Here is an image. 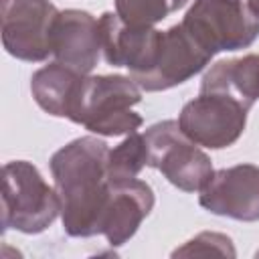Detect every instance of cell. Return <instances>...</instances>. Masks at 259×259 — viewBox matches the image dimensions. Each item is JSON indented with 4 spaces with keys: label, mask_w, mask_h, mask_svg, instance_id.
I'll use <instances>...</instances> for the list:
<instances>
[{
    "label": "cell",
    "mask_w": 259,
    "mask_h": 259,
    "mask_svg": "<svg viewBox=\"0 0 259 259\" xmlns=\"http://www.w3.org/2000/svg\"><path fill=\"white\" fill-rule=\"evenodd\" d=\"M192 255H229V257H235L237 251L233 247L231 237H227L223 233L204 231V233H198L194 239L186 241L176 251H172V257H192Z\"/></svg>",
    "instance_id": "cell-17"
},
{
    "label": "cell",
    "mask_w": 259,
    "mask_h": 259,
    "mask_svg": "<svg viewBox=\"0 0 259 259\" xmlns=\"http://www.w3.org/2000/svg\"><path fill=\"white\" fill-rule=\"evenodd\" d=\"M109 148L95 136H83L51 156L49 168L61 198L63 229L69 237L101 235V219L109 198Z\"/></svg>",
    "instance_id": "cell-1"
},
{
    "label": "cell",
    "mask_w": 259,
    "mask_h": 259,
    "mask_svg": "<svg viewBox=\"0 0 259 259\" xmlns=\"http://www.w3.org/2000/svg\"><path fill=\"white\" fill-rule=\"evenodd\" d=\"M61 214L57 188L45 182L38 168L26 160H14L2 168V229L24 235L47 231Z\"/></svg>",
    "instance_id": "cell-3"
},
{
    "label": "cell",
    "mask_w": 259,
    "mask_h": 259,
    "mask_svg": "<svg viewBox=\"0 0 259 259\" xmlns=\"http://www.w3.org/2000/svg\"><path fill=\"white\" fill-rule=\"evenodd\" d=\"M198 202L217 217L243 223L259 221V166L237 164L217 170L200 190Z\"/></svg>",
    "instance_id": "cell-9"
},
{
    "label": "cell",
    "mask_w": 259,
    "mask_h": 259,
    "mask_svg": "<svg viewBox=\"0 0 259 259\" xmlns=\"http://www.w3.org/2000/svg\"><path fill=\"white\" fill-rule=\"evenodd\" d=\"M182 24L212 57L247 49L259 36V18L247 0H194Z\"/></svg>",
    "instance_id": "cell-5"
},
{
    "label": "cell",
    "mask_w": 259,
    "mask_h": 259,
    "mask_svg": "<svg viewBox=\"0 0 259 259\" xmlns=\"http://www.w3.org/2000/svg\"><path fill=\"white\" fill-rule=\"evenodd\" d=\"M51 51L57 63L89 75L97 67L101 53L97 18L87 10H61L51 30Z\"/></svg>",
    "instance_id": "cell-11"
},
{
    "label": "cell",
    "mask_w": 259,
    "mask_h": 259,
    "mask_svg": "<svg viewBox=\"0 0 259 259\" xmlns=\"http://www.w3.org/2000/svg\"><path fill=\"white\" fill-rule=\"evenodd\" d=\"M142 101L140 87L123 75H83L75 87L67 119L95 136H130L142 123L132 107Z\"/></svg>",
    "instance_id": "cell-2"
},
{
    "label": "cell",
    "mask_w": 259,
    "mask_h": 259,
    "mask_svg": "<svg viewBox=\"0 0 259 259\" xmlns=\"http://www.w3.org/2000/svg\"><path fill=\"white\" fill-rule=\"evenodd\" d=\"M59 10L49 0H0L2 45L18 61L40 63L53 55L51 30Z\"/></svg>",
    "instance_id": "cell-6"
},
{
    "label": "cell",
    "mask_w": 259,
    "mask_h": 259,
    "mask_svg": "<svg viewBox=\"0 0 259 259\" xmlns=\"http://www.w3.org/2000/svg\"><path fill=\"white\" fill-rule=\"evenodd\" d=\"M97 22L101 53L107 65L130 69V77L142 75L152 67L162 30L154 26H132L117 12H103Z\"/></svg>",
    "instance_id": "cell-10"
},
{
    "label": "cell",
    "mask_w": 259,
    "mask_h": 259,
    "mask_svg": "<svg viewBox=\"0 0 259 259\" xmlns=\"http://www.w3.org/2000/svg\"><path fill=\"white\" fill-rule=\"evenodd\" d=\"M148 146V166L184 192H200L212 178L210 158L194 144L174 119H164L144 132Z\"/></svg>",
    "instance_id": "cell-4"
},
{
    "label": "cell",
    "mask_w": 259,
    "mask_h": 259,
    "mask_svg": "<svg viewBox=\"0 0 259 259\" xmlns=\"http://www.w3.org/2000/svg\"><path fill=\"white\" fill-rule=\"evenodd\" d=\"M247 4H249V8H251V12L259 18V0H247Z\"/></svg>",
    "instance_id": "cell-18"
},
{
    "label": "cell",
    "mask_w": 259,
    "mask_h": 259,
    "mask_svg": "<svg viewBox=\"0 0 259 259\" xmlns=\"http://www.w3.org/2000/svg\"><path fill=\"white\" fill-rule=\"evenodd\" d=\"M81 77V73L55 61L32 73L30 93L42 111L55 117H67L75 87Z\"/></svg>",
    "instance_id": "cell-14"
},
{
    "label": "cell",
    "mask_w": 259,
    "mask_h": 259,
    "mask_svg": "<svg viewBox=\"0 0 259 259\" xmlns=\"http://www.w3.org/2000/svg\"><path fill=\"white\" fill-rule=\"evenodd\" d=\"M249 109L223 93H202L188 101L180 115V130L198 146L223 150L233 146L245 132Z\"/></svg>",
    "instance_id": "cell-7"
},
{
    "label": "cell",
    "mask_w": 259,
    "mask_h": 259,
    "mask_svg": "<svg viewBox=\"0 0 259 259\" xmlns=\"http://www.w3.org/2000/svg\"><path fill=\"white\" fill-rule=\"evenodd\" d=\"M154 202V190L144 180L134 178L125 182H111L101 219V235L111 247L125 245L136 235L142 221L152 212Z\"/></svg>",
    "instance_id": "cell-12"
},
{
    "label": "cell",
    "mask_w": 259,
    "mask_h": 259,
    "mask_svg": "<svg viewBox=\"0 0 259 259\" xmlns=\"http://www.w3.org/2000/svg\"><path fill=\"white\" fill-rule=\"evenodd\" d=\"M186 4L188 0H115V12L132 26H154Z\"/></svg>",
    "instance_id": "cell-16"
},
{
    "label": "cell",
    "mask_w": 259,
    "mask_h": 259,
    "mask_svg": "<svg viewBox=\"0 0 259 259\" xmlns=\"http://www.w3.org/2000/svg\"><path fill=\"white\" fill-rule=\"evenodd\" d=\"M210 59L212 55L184 28L182 22H178L160 34L152 67L132 79L148 93L166 91L200 73L210 63Z\"/></svg>",
    "instance_id": "cell-8"
},
{
    "label": "cell",
    "mask_w": 259,
    "mask_h": 259,
    "mask_svg": "<svg viewBox=\"0 0 259 259\" xmlns=\"http://www.w3.org/2000/svg\"><path fill=\"white\" fill-rule=\"evenodd\" d=\"M200 91L223 93L251 109L259 99V55H243L214 63L200 81Z\"/></svg>",
    "instance_id": "cell-13"
},
{
    "label": "cell",
    "mask_w": 259,
    "mask_h": 259,
    "mask_svg": "<svg viewBox=\"0 0 259 259\" xmlns=\"http://www.w3.org/2000/svg\"><path fill=\"white\" fill-rule=\"evenodd\" d=\"M148 166V146L144 134H130L121 144H117L107 154V178L109 182H125L138 178V174Z\"/></svg>",
    "instance_id": "cell-15"
}]
</instances>
